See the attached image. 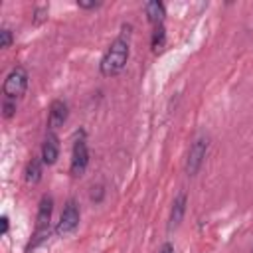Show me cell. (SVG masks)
Masks as SVG:
<instances>
[{
  "mask_svg": "<svg viewBox=\"0 0 253 253\" xmlns=\"http://www.w3.org/2000/svg\"><path fill=\"white\" fill-rule=\"evenodd\" d=\"M128 53H130L128 40L125 36H119L117 40H113L111 45L107 47V51L101 57V63H99L101 75H105V77L119 75L125 69L126 61H128Z\"/></svg>",
  "mask_w": 253,
  "mask_h": 253,
  "instance_id": "obj_1",
  "label": "cell"
},
{
  "mask_svg": "<svg viewBox=\"0 0 253 253\" xmlns=\"http://www.w3.org/2000/svg\"><path fill=\"white\" fill-rule=\"evenodd\" d=\"M51 213H53V198L51 196H42L40 206H38V215H36V231H34V239L28 245L30 249H36L49 233V221H51Z\"/></svg>",
  "mask_w": 253,
  "mask_h": 253,
  "instance_id": "obj_2",
  "label": "cell"
},
{
  "mask_svg": "<svg viewBox=\"0 0 253 253\" xmlns=\"http://www.w3.org/2000/svg\"><path fill=\"white\" fill-rule=\"evenodd\" d=\"M28 83H30V75H28V69L24 65H16L10 69V73L6 75L4 79V85H2V91H4V97L6 99H20L26 91H28Z\"/></svg>",
  "mask_w": 253,
  "mask_h": 253,
  "instance_id": "obj_3",
  "label": "cell"
},
{
  "mask_svg": "<svg viewBox=\"0 0 253 253\" xmlns=\"http://www.w3.org/2000/svg\"><path fill=\"white\" fill-rule=\"evenodd\" d=\"M208 148H210V136L208 134H200L194 138V142L190 144L188 150V158H186V174L188 176H196L208 156Z\"/></svg>",
  "mask_w": 253,
  "mask_h": 253,
  "instance_id": "obj_4",
  "label": "cell"
},
{
  "mask_svg": "<svg viewBox=\"0 0 253 253\" xmlns=\"http://www.w3.org/2000/svg\"><path fill=\"white\" fill-rule=\"evenodd\" d=\"M89 166V146H87V140L81 132L79 138H75L73 142V150H71V164H69V172L73 178H79L85 174Z\"/></svg>",
  "mask_w": 253,
  "mask_h": 253,
  "instance_id": "obj_5",
  "label": "cell"
},
{
  "mask_svg": "<svg viewBox=\"0 0 253 253\" xmlns=\"http://www.w3.org/2000/svg\"><path fill=\"white\" fill-rule=\"evenodd\" d=\"M79 219H81V211H79V206L73 198H69L63 206V211L59 215V223L55 227V233L57 235H67L71 231H75V227L79 225Z\"/></svg>",
  "mask_w": 253,
  "mask_h": 253,
  "instance_id": "obj_6",
  "label": "cell"
},
{
  "mask_svg": "<svg viewBox=\"0 0 253 253\" xmlns=\"http://www.w3.org/2000/svg\"><path fill=\"white\" fill-rule=\"evenodd\" d=\"M67 117H69L67 103L61 101V99H53L51 105H49V113H47V126H49V130L55 132V128L63 126V123L67 121Z\"/></svg>",
  "mask_w": 253,
  "mask_h": 253,
  "instance_id": "obj_7",
  "label": "cell"
},
{
  "mask_svg": "<svg viewBox=\"0 0 253 253\" xmlns=\"http://www.w3.org/2000/svg\"><path fill=\"white\" fill-rule=\"evenodd\" d=\"M40 158L43 160L45 166H53L57 162V158H59V138H57V134L53 130H49L45 134L43 144H42V156Z\"/></svg>",
  "mask_w": 253,
  "mask_h": 253,
  "instance_id": "obj_8",
  "label": "cell"
},
{
  "mask_svg": "<svg viewBox=\"0 0 253 253\" xmlns=\"http://www.w3.org/2000/svg\"><path fill=\"white\" fill-rule=\"evenodd\" d=\"M186 206H188V196H186V192H180V194L174 198L172 208H170L168 225H166V229H168V231H174V229H176V227L182 223L184 213H186Z\"/></svg>",
  "mask_w": 253,
  "mask_h": 253,
  "instance_id": "obj_9",
  "label": "cell"
},
{
  "mask_svg": "<svg viewBox=\"0 0 253 253\" xmlns=\"http://www.w3.org/2000/svg\"><path fill=\"white\" fill-rule=\"evenodd\" d=\"M144 12H146V18L152 26H160L164 24V18H166V6L160 2V0H150L144 4Z\"/></svg>",
  "mask_w": 253,
  "mask_h": 253,
  "instance_id": "obj_10",
  "label": "cell"
},
{
  "mask_svg": "<svg viewBox=\"0 0 253 253\" xmlns=\"http://www.w3.org/2000/svg\"><path fill=\"white\" fill-rule=\"evenodd\" d=\"M42 174H43V160L42 158H32L24 170V178L28 184H38L42 180Z\"/></svg>",
  "mask_w": 253,
  "mask_h": 253,
  "instance_id": "obj_11",
  "label": "cell"
},
{
  "mask_svg": "<svg viewBox=\"0 0 253 253\" xmlns=\"http://www.w3.org/2000/svg\"><path fill=\"white\" fill-rule=\"evenodd\" d=\"M164 43H166V30H164V24L154 26L152 38H150V47H152V51H158L160 47H164Z\"/></svg>",
  "mask_w": 253,
  "mask_h": 253,
  "instance_id": "obj_12",
  "label": "cell"
},
{
  "mask_svg": "<svg viewBox=\"0 0 253 253\" xmlns=\"http://www.w3.org/2000/svg\"><path fill=\"white\" fill-rule=\"evenodd\" d=\"M12 42H14V34H12V30H10V28H2V30H0V47L6 49V47L12 45Z\"/></svg>",
  "mask_w": 253,
  "mask_h": 253,
  "instance_id": "obj_13",
  "label": "cell"
},
{
  "mask_svg": "<svg viewBox=\"0 0 253 253\" xmlns=\"http://www.w3.org/2000/svg\"><path fill=\"white\" fill-rule=\"evenodd\" d=\"M45 20H47V6H36L32 22H34V24H42V22H45Z\"/></svg>",
  "mask_w": 253,
  "mask_h": 253,
  "instance_id": "obj_14",
  "label": "cell"
},
{
  "mask_svg": "<svg viewBox=\"0 0 253 253\" xmlns=\"http://www.w3.org/2000/svg\"><path fill=\"white\" fill-rule=\"evenodd\" d=\"M103 198H105V188H103L101 184H99V186H93V188H91V200H93L95 204H101Z\"/></svg>",
  "mask_w": 253,
  "mask_h": 253,
  "instance_id": "obj_15",
  "label": "cell"
},
{
  "mask_svg": "<svg viewBox=\"0 0 253 253\" xmlns=\"http://www.w3.org/2000/svg\"><path fill=\"white\" fill-rule=\"evenodd\" d=\"M14 113H16V101L4 99V117L10 119V117H14Z\"/></svg>",
  "mask_w": 253,
  "mask_h": 253,
  "instance_id": "obj_16",
  "label": "cell"
},
{
  "mask_svg": "<svg viewBox=\"0 0 253 253\" xmlns=\"http://www.w3.org/2000/svg\"><path fill=\"white\" fill-rule=\"evenodd\" d=\"M77 6L79 8H83V10H95V8H99V6H103V2H95V0H77Z\"/></svg>",
  "mask_w": 253,
  "mask_h": 253,
  "instance_id": "obj_17",
  "label": "cell"
},
{
  "mask_svg": "<svg viewBox=\"0 0 253 253\" xmlns=\"http://www.w3.org/2000/svg\"><path fill=\"white\" fill-rule=\"evenodd\" d=\"M0 223H2V235H6L8 229H10V219H8V215H2V217H0Z\"/></svg>",
  "mask_w": 253,
  "mask_h": 253,
  "instance_id": "obj_18",
  "label": "cell"
},
{
  "mask_svg": "<svg viewBox=\"0 0 253 253\" xmlns=\"http://www.w3.org/2000/svg\"><path fill=\"white\" fill-rule=\"evenodd\" d=\"M158 253H176V251H174V245L170 241H166V243H162V247H160Z\"/></svg>",
  "mask_w": 253,
  "mask_h": 253,
  "instance_id": "obj_19",
  "label": "cell"
},
{
  "mask_svg": "<svg viewBox=\"0 0 253 253\" xmlns=\"http://www.w3.org/2000/svg\"><path fill=\"white\" fill-rule=\"evenodd\" d=\"M251 253H253V249H251Z\"/></svg>",
  "mask_w": 253,
  "mask_h": 253,
  "instance_id": "obj_20",
  "label": "cell"
}]
</instances>
